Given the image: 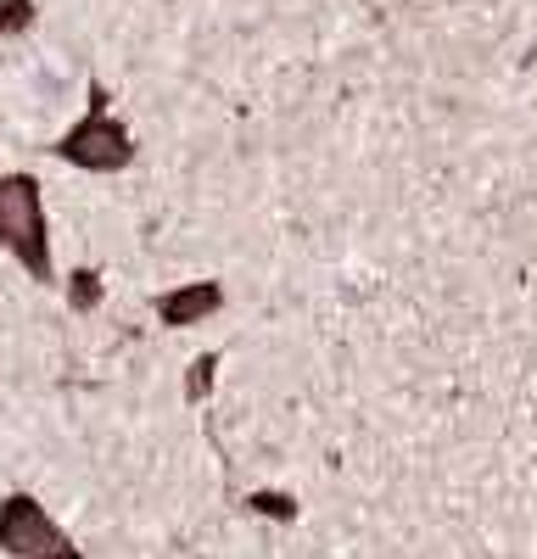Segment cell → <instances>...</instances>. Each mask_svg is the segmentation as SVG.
I'll return each mask as SVG.
<instances>
[{
	"label": "cell",
	"mask_w": 537,
	"mask_h": 559,
	"mask_svg": "<svg viewBox=\"0 0 537 559\" xmlns=\"http://www.w3.org/2000/svg\"><path fill=\"white\" fill-rule=\"evenodd\" d=\"M45 185L34 174H0V247H7L28 280L57 286V263H51V224H45Z\"/></svg>",
	"instance_id": "6da1fadb"
},
{
	"label": "cell",
	"mask_w": 537,
	"mask_h": 559,
	"mask_svg": "<svg viewBox=\"0 0 537 559\" xmlns=\"http://www.w3.org/2000/svg\"><path fill=\"white\" fill-rule=\"evenodd\" d=\"M51 152H57L62 163L84 168V174H118V168L134 163V134L107 112V90L90 84V112L57 140Z\"/></svg>",
	"instance_id": "7a4b0ae2"
},
{
	"label": "cell",
	"mask_w": 537,
	"mask_h": 559,
	"mask_svg": "<svg viewBox=\"0 0 537 559\" xmlns=\"http://www.w3.org/2000/svg\"><path fill=\"white\" fill-rule=\"evenodd\" d=\"M0 554L7 559H84V548L45 515L34 492L0 498Z\"/></svg>",
	"instance_id": "3957f363"
},
{
	"label": "cell",
	"mask_w": 537,
	"mask_h": 559,
	"mask_svg": "<svg viewBox=\"0 0 537 559\" xmlns=\"http://www.w3.org/2000/svg\"><path fill=\"white\" fill-rule=\"evenodd\" d=\"M224 308V286L218 280H196V286H179V292H163L157 297V319L168 331H186V324H202L207 313Z\"/></svg>",
	"instance_id": "277c9868"
},
{
	"label": "cell",
	"mask_w": 537,
	"mask_h": 559,
	"mask_svg": "<svg viewBox=\"0 0 537 559\" xmlns=\"http://www.w3.org/2000/svg\"><path fill=\"white\" fill-rule=\"evenodd\" d=\"M68 302H73L79 313L96 308V302H102V274H96V269H79V274L68 280Z\"/></svg>",
	"instance_id": "5b68a950"
},
{
	"label": "cell",
	"mask_w": 537,
	"mask_h": 559,
	"mask_svg": "<svg viewBox=\"0 0 537 559\" xmlns=\"http://www.w3.org/2000/svg\"><path fill=\"white\" fill-rule=\"evenodd\" d=\"M247 509L268 515V521H297V498H286V492H247Z\"/></svg>",
	"instance_id": "8992f818"
},
{
	"label": "cell",
	"mask_w": 537,
	"mask_h": 559,
	"mask_svg": "<svg viewBox=\"0 0 537 559\" xmlns=\"http://www.w3.org/2000/svg\"><path fill=\"white\" fill-rule=\"evenodd\" d=\"M34 23V0H0V34H23Z\"/></svg>",
	"instance_id": "52a82bcc"
},
{
	"label": "cell",
	"mask_w": 537,
	"mask_h": 559,
	"mask_svg": "<svg viewBox=\"0 0 537 559\" xmlns=\"http://www.w3.org/2000/svg\"><path fill=\"white\" fill-rule=\"evenodd\" d=\"M213 369H218V353H202V358L191 364V386H186V397H191V403H202V397H207V386H213Z\"/></svg>",
	"instance_id": "ba28073f"
}]
</instances>
